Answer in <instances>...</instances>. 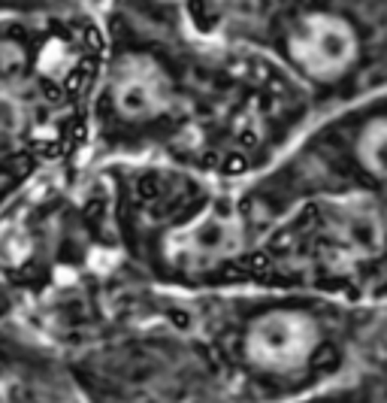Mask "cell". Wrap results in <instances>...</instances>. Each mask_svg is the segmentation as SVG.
<instances>
[{"instance_id":"6da1fadb","label":"cell","mask_w":387,"mask_h":403,"mask_svg":"<svg viewBox=\"0 0 387 403\" xmlns=\"http://www.w3.org/2000/svg\"><path fill=\"white\" fill-rule=\"evenodd\" d=\"M88 167L170 164L242 185L315 118L270 55L200 30L179 0H109Z\"/></svg>"},{"instance_id":"7a4b0ae2","label":"cell","mask_w":387,"mask_h":403,"mask_svg":"<svg viewBox=\"0 0 387 403\" xmlns=\"http://www.w3.org/2000/svg\"><path fill=\"white\" fill-rule=\"evenodd\" d=\"M200 355L230 403H297L357 373L387 343V303L303 288L194 291Z\"/></svg>"},{"instance_id":"3957f363","label":"cell","mask_w":387,"mask_h":403,"mask_svg":"<svg viewBox=\"0 0 387 403\" xmlns=\"http://www.w3.org/2000/svg\"><path fill=\"white\" fill-rule=\"evenodd\" d=\"M218 37L270 55L315 115L387 91V0H255Z\"/></svg>"},{"instance_id":"277c9868","label":"cell","mask_w":387,"mask_h":403,"mask_svg":"<svg viewBox=\"0 0 387 403\" xmlns=\"http://www.w3.org/2000/svg\"><path fill=\"white\" fill-rule=\"evenodd\" d=\"M109 0H0V19H52V15H103Z\"/></svg>"},{"instance_id":"5b68a950","label":"cell","mask_w":387,"mask_h":403,"mask_svg":"<svg viewBox=\"0 0 387 403\" xmlns=\"http://www.w3.org/2000/svg\"><path fill=\"white\" fill-rule=\"evenodd\" d=\"M255 0H185V12L191 21L206 34H221L239 12H246Z\"/></svg>"}]
</instances>
